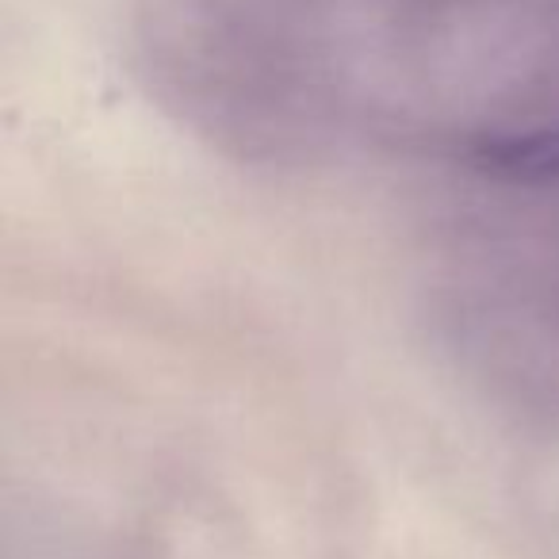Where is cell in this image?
I'll return each instance as SVG.
<instances>
[{
    "label": "cell",
    "mask_w": 559,
    "mask_h": 559,
    "mask_svg": "<svg viewBox=\"0 0 559 559\" xmlns=\"http://www.w3.org/2000/svg\"><path fill=\"white\" fill-rule=\"evenodd\" d=\"M472 165L506 185H559V123L487 134L472 146Z\"/></svg>",
    "instance_id": "6da1fadb"
}]
</instances>
